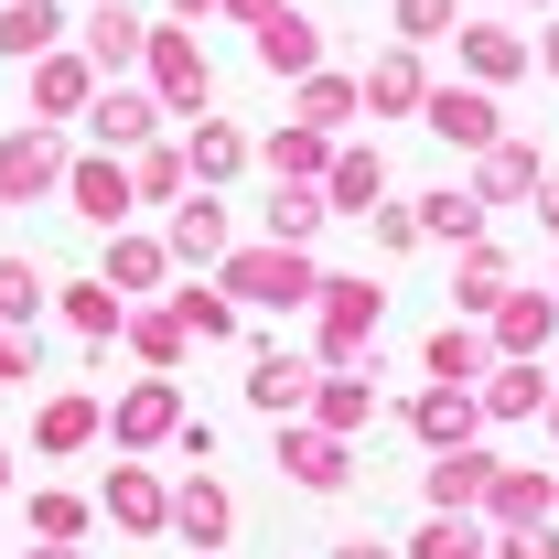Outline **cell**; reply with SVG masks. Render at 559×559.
<instances>
[{
  "label": "cell",
  "mask_w": 559,
  "mask_h": 559,
  "mask_svg": "<svg viewBox=\"0 0 559 559\" xmlns=\"http://www.w3.org/2000/svg\"><path fill=\"white\" fill-rule=\"evenodd\" d=\"M44 441L75 452V441H86V399H55V409H44Z\"/></svg>",
  "instance_id": "cell-2"
},
{
  "label": "cell",
  "mask_w": 559,
  "mask_h": 559,
  "mask_svg": "<svg viewBox=\"0 0 559 559\" xmlns=\"http://www.w3.org/2000/svg\"><path fill=\"white\" fill-rule=\"evenodd\" d=\"M44 173H55V151H33V140L0 151V194H22V183H44Z\"/></svg>",
  "instance_id": "cell-1"
}]
</instances>
